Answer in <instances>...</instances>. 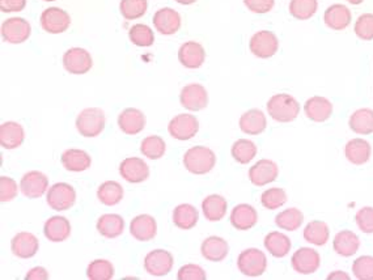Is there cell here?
Returning <instances> with one entry per match:
<instances>
[{
  "label": "cell",
  "instance_id": "6da1fadb",
  "mask_svg": "<svg viewBox=\"0 0 373 280\" xmlns=\"http://www.w3.org/2000/svg\"><path fill=\"white\" fill-rule=\"evenodd\" d=\"M216 164V156L212 150L203 146H196L183 154V166L196 176L210 173Z\"/></svg>",
  "mask_w": 373,
  "mask_h": 280
},
{
  "label": "cell",
  "instance_id": "7a4b0ae2",
  "mask_svg": "<svg viewBox=\"0 0 373 280\" xmlns=\"http://www.w3.org/2000/svg\"><path fill=\"white\" fill-rule=\"evenodd\" d=\"M268 112L274 121L288 123L295 121L300 114V105L296 99L290 94H274L268 101Z\"/></svg>",
  "mask_w": 373,
  "mask_h": 280
},
{
  "label": "cell",
  "instance_id": "3957f363",
  "mask_svg": "<svg viewBox=\"0 0 373 280\" xmlns=\"http://www.w3.org/2000/svg\"><path fill=\"white\" fill-rule=\"evenodd\" d=\"M105 113L99 108L84 109L77 118V128L84 138H96L105 128Z\"/></svg>",
  "mask_w": 373,
  "mask_h": 280
},
{
  "label": "cell",
  "instance_id": "277c9868",
  "mask_svg": "<svg viewBox=\"0 0 373 280\" xmlns=\"http://www.w3.org/2000/svg\"><path fill=\"white\" fill-rule=\"evenodd\" d=\"M237 268L245 277H261L268 268V258L259 249L250 248L239 255Z\"/></svg>",
  "mask_w": 373,
  "mask_h": 280
},
{
  "label": "cell",
  "instance_id": "5b68a950",
  "mask_svg": "<svg viewBox=\"0 0 373 280\" xmlns=\"http://www.w3.org/2000/svg\"><path fill=\"white\" fill-rule=\"evenodd\" d=\"M46 201L54 211H67L77 202V191L71 185L59 182L49 189Z\"/></svg>",
  "mask_w": 373,
  "mask_h": 280
},
{
  "label": "cell",
  "instance_id": "8992f818",
  "mask_svg": "<svg viewBox=\"0 0 373 280\" xmlns=\"http://www.w3.org/2000/svg\"><path fill=\"white\" fill-rule=\"evenodd\" d=\"M249 48L258 58L268 59L276 54L279 49V39L272 32L261 30L250 39Z\"/></svg>",
  "mask_w": 373,
  "mask_h": 280
},
{
  "label": "cell",
  "instance_id": "52a82bcc",
  "mask_svg": "<svg viewBox=\"0 0 373 280\" xmlns=\"http://www.w3.org/2000/svg\"><path fill=\"white\" fill-rule=\"evenodd\" d=\"M292 268L301 275L314 274L321 266V257L312 248H300L291 258Z\"/></svg>",
  "mask_w": 373,
  "mask_h": 280
},
{
  "label": "cell",
  "instance_id": "ba28073f",
  "mask_svg": "<svg viewBox=\"0 0 373 280\" xmlns=\"http://www.w3.org/2000/svg\"><path fill=\"white\" fill-rule=\"evenodd\" d=\"M168 131L172 138L177 140H189L199 131V122L192 114L176 115L168 125Z\"/></svg>",
  "mask_w": 373,
  "mask_h": 280
},
{
  "label": "cell",
  "instance_id": "9c48e42d",
  "mask_svg": "<svg viewBox=\"0 0 373 280\" xmlns=\"http://www.w3.org/2000/svg\"><path fill=\"white\" fill-rule=\"evenodd\" d=\"M173 255L170 254L167 250L157 249L152 250L144 258V268L150 275L154 277H165L168 275L172 268H173Z\"/></svg>",
  "mask_w": 373,
  "mask_h": 280
},
{
  "label": "cell",
  "instance_id": "30bf717a",
  "mask_svg": "<svg viewBox=\"0 0 373 280\" xmlns=\"http://www.w3.org/2000/svg\"><path fill=\"white\" fill-rule=\"evenodd\" d=\"M63 66L65 71L72 75H84L93 66L90 52L85 49L72 48L63 55Z\"/></svg>",
  "mask_w": 373,
  "mask_h": 280
},
{
  "label": "cell",
  "instance_id": "8fae6325",
  "mask_svg": "<svg viewBox=\"0 0 373 280\" xmlns=\"http://www.w3.org/2000/svg\"><path fill=\"white\" fill-rule=\"evenodd\" d=\"M71 24L70 14L57 7H52L45 10L41 14V26L45 32L52 34L63 33Z\"/></svg>",
  "mask_w": 373,
  "mask_h": 280
},
{
  "label": "cell",
  "instance_id": "7c38bea8",
  "mask_svg": "<svg viewBox=\"0 0 373 280\" xmlns=\"http://www.w3.org/2000/svg\"><path fill=\"white\" fill-rule=\"evenodd\" d=\"M30 24L21 17H11L1 24V36L10 43H23L30 37Z\"/></svg>",
  "mask_w": 373,
  "mask_h": 280
},
{
  "label": "cell",
  "instance_id": "4fadbf2b",
  "mask_svg": "<svg viewBox=\"0 0 373 280\" xmlns=\"http://www.w3.org/2000/svg\"><path fill=\"white\" fill-rule=\"evenodd\" d=\"M49 188V179L39 170L28 172L20 181L21 192L29 199L41 198Z\"/></svg>",
  "mask_w": 373,
  "mask_h": 280
},
{
  "label": "cell",
  "instance_id": "5bb4252c",
  "mask_svg": "<svg viewBox=\"0 0 373 280\" xmlns=\"http://www.w3.org/2000/svg\"><path fill=\"white\" fill-rule=\"evenodd\" d=\"M180 101L185 109L199 112L205 109L208 103L206 88L201 84H189L181 90Z\"/></svg>",
  "mask_w": 373,
  "mask_h": 280
},
{
  "label": "cell",
  "instance_id": "9a60e30c",
  "mask_svg": "<svg viewBox=\"0 0 373 280\" xmlns=\"http://www.w3.org/2000/svg\"><path fill=\"white\" fill-rule=\"evenodd\" d=\"M119 174L130 183H141L150 177V168L139 157H128L119 166Z\"/></svg>",
  "mask_w": 373,
  "mask_h": 280
},
{
  "label": "cell",
  "instance_id": "2e32d148",
  "mask_svg": "<svg viewBox=\"0 0 373 280\" xmlns=\"http://www.w3.org/2000/svg\"><path fill=\"white\" fill-rule=\"evenodd\" d=\"M279 168L271 160H259L249 169V179L256 186H265L278 179Z\"/></svg>",
  "mask_w": 373,
  "mask_h": 280
},
{
  "label": "cell",
  "instance_id": "e0dca14e",
  "mask_svg": "<svg viewBox=\"0 0 373 280\" xmlns=\"http://www.w3.org/2000/svg\"><path fill=\"white\" fill-rule=\"evenodd\" d=\"M130 233L138 241L147 242L154 240L157 233V224L154 217L143 214L131 220Z\"/></svg>",
  "mask_w": 373,
  "mask_h": 280
},
{
  "label": "cell",
  "instance_id": "ac0fdd59",
  "mask_svg": "<svg viewBox=\"0 0 373 280\" xmlns=\"http://www.w3.org/2000/svg\"><path fill=\"white\" fill-rule=\"evenodd\" d=\"M205 59H206V51L201 43L195 41L185 42L179 50V61L186 68H190V70L199 68L202 64L205 63Z\"/></svg>",
  "mask_w": 373,
  "mask_h": 280
},
{
  "label": "cell",
  "instance_id": "d6986e66",
  "mask_svg": "<svg viewBox=\"0 0 373 280\" xmlns=\"http://www.w3.org/2000/svg\"><path fill=\"white\" fill-rule=\"evenodd\" d=\"M39 249V239L29 232L17 233L11 241V250L19 258H32L37 254Z\"/></svg>",
  "mask_w": 373,
  "mask_h": 280
},
{
  "label": "cell",
  "instance_id": "ffe728a7",
  "mask_svg": "<svg viewBox=\"0 0 373 280\" xmlns=\"http://www.w3.org/2000/svg\"><path fill=\"white\" fill-rule=\"evenodd\" d=\"M154 26L161 34L172 36L180 30V13L172 8H161L154 13Z\"/></svg>",
  "mask_w": 373,
  "mask_h": 280
},
{
  "label": "cell",
  "instance_id": "44dd1931",
  "mask_svg": "<svg viewBox=\"0 0 373 280\" xmlns=\"http://www.w3.org/2000/svg\"><path fill=\"white\" fill-rule=\"evenodd\" d=\"M231 224L237 230H252L258 221L257 210L250 204H237L232 210Z\"/></svg>",
  "mask_w": 373,
  "mask_h": 280
},
{
  "label": "cell",
  "instance_id": "7402d4cb",
  "mask_svg": "<svg viewBox=\"0 0 373 280\" xmlns=\"http://www.w3.org/2000/svg\"><path fill=\"white\" fill-rule=\"evenodd\" d=\"M118 126L126 135H137L145 126V117L139 109H125L118 117Z\"/></svg>",
  "mask_w": 373,
  "mask_h": 280
},
{
  "label": "cell",
  "instance_id": "603a6c76",
  "mask_svg": "<svg viewBox=\"0 0 373 280\" xmlns=\"http://www.w3.org/2000/svg\"><path fill=\"white\" fill-rule=\"evenodd\" d=\"M26 138L24 128L17 122H4L0 126V144L6 150L19 148Z\"/></svg>",
  "mask_w": 373,
  "mask_h": 280
},
{
  "label": "cell",
  "instance_id": "cb8c5ba5",
  "mask_svg": "<svg viewBox=\"0 0 373 280\" xmlns=\"http://www.w3.org/2000/svg\"><path fill=\"white\" fill-rule=\"evenodd\" d=\"M304 112L314 122H325L333 114V103L325 97L314 96L304 105Z\"/></svg>",
  "mask_w": 373,
  "mask_h": 280
},
{
  "label": "cell",
  "instance_id": "d4e9b609",
  "mask_svg": "<svg viewBox=\"0 0 373 280\" xmlns=\"http://www.w3.org/2000/svg\"><path fill=\"white\" fill-rule=\"evenodd\" d=\"M346 159L354 166H363L368 163L372 154V147L367 140L356 138L350 140L345 147Z\"/></svg>",
  "mask_w": 373,
  "mask_h": 280
},
{
  "label": "cell",
  "instance_id": "484cf974",
  "mask_svg": "<svg viewBox=\"0 0 373 280\" xmlns=\"http://www.w3.org/2000/svg\"><path fill=\"white\" fill-rule=\"evenodd\" d=\"M325 24L333 30H345L352 20L351 11L343 4H333L323 14Z\"/></svg>",
  "mask_w": 373,
  "mask_h": 280
},
{
  "label": "cell",
  "instance_id": "4316f807",
  "mask_svg": "<svg viewBox=\"0 0 373 280\" xmlns=\"http://www.w3.org/2000/svg\"><path fill=\"white\" fill-rule=\"evenodd\" d=\"M230 252L228 242L218 236H211L202 242L201 253L210 262H221L227 258Z\"/></svg>",
  "mask_w": 373,
  "mask_h": 280
},
{
  "label": "cell",
  "instance_id": "83f0119b",
  "mask_svg": "<svg viewBox=\"0 0 373 280\" xmlns=\"http://www.w3.org/2000/svg\"><path fill=\"white\" fill-rule=\"evenodd\" d=\"M43 234L49 241H65L71 234V224L65 217H50L43 226Z\"/></svg>",
  "mask_w": 373,
  "mask_h": 280
},
{
  "label": "cell",
  "instance_id": "f1b7e54d",
  "mask_svg": "<svg viewBox=\"0 0 373 280\" xmlns=\"http://www.w3.org/2000/svg\"><path fill=\"white\" fill-rule=\"evenodd\" d=\"M266 115L259 109L248 110L240 118V128L248 135H259L266 130Z\"/></svg>",
  "mask_w": 373,
  "mask_h": 280
},
{
  "label": "cell",
  "instance_id": "f546056e",
  "mask_svg": "<svg viewBox=\"0 0 373 280\" xmlns=\"http://www.w3.org/2000/svg\"><path fill=\"white\" fill-rule=\"evenodd\" d=\"M333 248L336 254L351 257L359 250L361 240L352 230H342L335 234Z\"/></svg>",
  "mask_w": 373,
  "mask_h": 280
},
{
  "label": "cell",
  "instance_id": "4dcf8cb0",
  "mask_svg": "<svg viewBox=\"0 0 373 280\" xmlns=\"http://www.w3.org/2000/svg\"><path fill=\"white\" fill-rule=\"evenodd\" d=\"M62 166H65V170L68 172H84L87 169H90L92 164V159L90 154L83 151V150H67L62 153L61 157Z\"/></svg>",
  "mask_w": 373,
  "mask_h": 280
},
{
  "label": "cell",
  "instance_id": "1f68e13d",
  "mask_svg": "<svg viewBox=\"0 0 373 280\" xmlns=\"http://www.w3.org/2000/svg\"><path fill=\"white\" fill-rule=\"evenodd\" d=\"M198 220H199V212L193 204H180L173 211V223L180 230H192L196 226Z\"/></svg>",
  "mask_w": 373,
  "mask_h": 280
},
{
  "label": "cell",
  "instance_id": "d6a6232c",
  "mask_svg": "<svg viewBox=\"0 0 373 280\" xmlns=\"http://www.w3.org/2000/svg\"><path fill=\"white\" fill-rule=\"evenodd\" d=\"M125 230V220L117 214H105L97 221L99 233L106 239H117Z\"/></svg>",
  "mask_w": 373,
  "mask_h": 280
},
{
  "label": "cell",
  "instance_id": "836d02e7",
  "mask_svg": "<svg viewBox=\"0 0 373 280\" xmlns=\"http://www.w3.org/2000/svg\"><path fill=\"white\" fill-rule=\"evenodd\" d=\"M227 201L218 194H211L202 202V211L208 221H219L227 214Z\"/></svg>",
  "mask_w": 373,
  "mask_h": 280
},
{
  "label": "cell",
  "instance_id": "e575fe53",
  "mask_svg": "<svg viewBox=\"0 0 373 280\" xmlns=\"http://www.w3.org/2000/svg\"><path fill=\"white\" fill-rule=\"evenodd\" d=\"M265 248L269 250V253L276 258H283L291 250V240L288 236L281 232H271L265 237Z\"/></svg>",
  "mask_w": 373,
  "mask_h": 280
},
{
  "label": "cell",
  "instance_id": "d590c367",
  "mask_svg": "<svg viewBox=\"0 0 373 280\" xmlns=\"http://www.w3.org/2000/svg\"><path fill=\"white\" fill-rule=\"evenodd\" d=\"M350 128L359 135L373 134L372 109H359L354 112L348 121Z\"/></svg>",
  "mask_w": 373,
  "mask_h": 280
},
{
  "label": "cell",
  "instance_id": "8d00e7d4",
  "mask_svg": "<svg viewBox=\"0 0 373 280\" xmlns=\"http://www.w3.org/2000/svg\"><path fill=\"white\" fill-rule=\"evenodd\" d=\"M303 236H304V240L309 243L322 246L329 241L330 230L325 221L314 220V221H310L307 224Z\"/></svg>",
  "mask_w": 373,
  "mask_h": 280
},
{
  "label": "cell",
  "instance_id": "74e56055",
  "mask_svg": "<svg viewBox=\"0 0 373 280\" xmlns=\"http://www.w3.org/2000/svg\"><path fill=\"white\" fill-rule=\"evenodd\" d=\"M97 198L105 206H116L123 199V188L116 181H106L99 188Z\"/></svg>",
  "mask_w": 373,
  "mask_h": 280
},
{
  "label": "cell",
  "instance_id": "f35d334b",
  "mask_svg": "<svg viewBox=\"0 0 373 280\" xmlns=\"http://www.w3.org/2000/svg\"><path fill=\"white\" fill-rule=\"evenodd\" d=\"M232 157L240 163L248 164L257 156V146L248 139H239L232 146Z\"/></svg>",
  "mask_w": 373,
  "mask_h": 280
},
{
  "label": "cell",
  "instance_id": "ab89813d",
  "mask_svg": "<svg viewBox=\"0 0 373 280\" xmlns=\"http://www.w3.org/2000/svg\"><path fill=\"white\" fill-rule=\"evenodd\" d=\"M303 221H304V215L297 208L284 210L283 212H281L275 217V224L281 230H290V232L299 230L301 227Z\"/></svg>",
  "mask_w": 373,
  "mask_h": 280
},
{
  "label": "cell",
  "instance_id": "60d3db41",
  "mask_svg": "<svg viewBox=\"0 0 373 280\" xmlns=\"http://www.w3.org/2000/svg\"><path fill=\"white\" fill-rule=\"evenodd\" d=\"M319 8L317 0H291L290 13L297 20H309Z\"/></svg>",
  "mask_w": 373,
  "mask_h": 280
},
{
  "label": "cell",
  "instance_id": "b9f144b4",
  "mask_svg": "<svg viewBox=\"0 0 373 280\" xmlns=\"http://www.w3.org/2000/svg\"><path fill=\"white\" fill-rule=\"evenodd\" d=\"M141 152L151 160H159L165 153V141L156 135L147 137L141 144Z\"/></svg>",
  "mask_w": 373,
  "mask_h": 280
},
{
  "label": "cell",
  "instance_id": "7bdbcfd3",
  "mask_svg": "<svg viewBox=\"0 0 373 280\" xmlns=\"http://www.w3.org/2000/svg\"><path fill=\"white\" fill-rule=\"evenodd\" d=\"M87 277L90 280H110L114 277V268L106 259H96L87 268Z\"/></svg>",
  "mask_w": 373,
  "mask_h": 280
},
{
  "label": "cell",
  "instance_id": "ee69618b",
  "mask_svg": "<svg viewBox=\"0 0 373 280\" xmlns=\"http://www.w3.org/2000/svg\"><path fill=\"white\" fill-rule=\"evenodd\" d=\"M148 1L147 0H121L119 11L126 20L141 19L147 12Z\"/></svg>",
  "mask_w": 373,
  "mask_h": 280
},
{
  "label": "cell",
  "instance_id": "f6af8a7d",
  "mask_svg": "<svg viewBox=\"0 0 373 280\" xmlns=\"http://www.w3.org/2000/svg\"><path fill=\"white\" fill-rule=\"evenodd\" d=\"M130 41L141 48L152 46L154 42V30L148 26L137 24L130 29Z\"/></svg>",
  "mask_w": 373,
  "mask_h": 280
},
{
  "label": "cell",
  "instance_id": "bcb514c9",
  "mask_svg": "<svg viewBox=\"0 0 373 280\" xmlns=\"http://www.w3.org/2000/svg\"><path fill=\"white\" fill-rule=\"evenodd\" d=\"M261 202L268 210H278L287 202V192L281 188H272L262 192Z\"/></svg>",
  "mask_w": 373,
  "mask_h": 280
},
{
  "label": "cell",
  "instance_id": "7dc6e473",
  "mask_svg": "<svg viewBox=\"0 0 373 280\" xmlns=\"http://www.w3.org/2000/svg\"><path fill=\"white\" fill-rule=\"evenodd\" d=\"M352 272L359 280H373V257L361 255L352 263Z\"/></svg>",
  "mask_w": 373,
  "mask_h": 280
},
{
  "label": "cell",
  "instance_id": "c3c4849f",
  "mask_svg": "<svg viewBox=\"0 0 373 280\" xmlns=\"http://www.w3.org/2000/svg\"><path fill=\"white\" fill-rule=\"evenodd\" d=\"M356 36L363 41L373 39V13H364L359 16L354 28Z\"/></svg>",
  "mask_w": 373,
  "mask_h": 280
},
{
  "label": "cell",
  "instance_id": "681fc988",
  "mask_svg": "<svg viewBox=\"0 0 373 280\" xmlns=\"http://www.w3.org/2000/svg\"><path fill=\"white\" fill-rule=\"evenodd\" d=\"M359 230L364 233H373V207H363L355 217Z\"/></svg>",
  "mask_w": 373,
  "mask_h": 280
},
{
  "label": "cell",
  "instance_id": "f907efd6",
  "mask_svg": "<svg viewBox=\"0 0 373 280\" xmlns=\"http://www.w3.org/2000/svg\"><path fill=\"white\" fill-rule=\"evenodd\" d=\"M17 183L10 177H0V201L11 202L17 195Z\"/></svg>",
  "mask_w": 373,
  "mask_h": 280
},
{
  "label": "cell",
  "instance_id": "816d5d0a",
  "mask_svg": "<svg viewBox=\"0 0 373 280\" xmlns=\"http://www.w3.org/2000/svg\"><path fill=\"white\" fill-rule=\"evenodd\" d=\"M179 280H206V271L198 265H185L177 272Z\"/></svg>",
  "mask_w": 373,
  "mask_h": 280
},
{
  "label": "cell",
  "instance_id": "f5cc1de1",
  "mask_svg": "<svg viewBox=\"0 0 373 280\" xmlns=\"http://www.w3.org/2000/svg\"><path fill=\"white\" fill-rule=\"evenodd\" d=\"M244 4L252 12L268 13L274 8L275 0H244Z\"/></svg>",
  "mask_w": 373,
  "mask_h": 280
},
{
  "label": "cell",
  "instance_id": "db71d44e",
  "mask_svg": "<svg viewBox=\"0 0 373 280\" xmlns=\"http://www.w3.org/2000/svg\"><path fill=\"white\" fill-rule=\"evenodd\" d=\"M26 6V0H0L1 12H20Z\"/></svg>",
  "mask_w": 373,
  "mask_h": 280
},
{
  "label": "cell",
  "instance_id": "11a10c76",
  "mask_svg": "<svg viewBox=\"0 0 373 280\" xmlns=\"http://www.w3.org/2000/svg\"><path fill=\"white\" fill-rule=\"evenodd\" d=\"M26 280H46L49 279V272L45 268H33L26 274Z\"/></svg>",
  "mask_w": 373,
  "mask_h": 280
},
{
  "label": "cell",
  "instance_id": "9f6ffc18",
  "mask_svg": "<svg viewBox=\"0 0 373 280\" xmlns=\"http://www.w3.org/2000/svg\"><path fill=\"white\" fill-rule=\"evenodd\" d=\"M327 279H350V277H348L347 274L346 272H343V271H334L333 274H330L329 277H327Z\"/></svg>",
  "mask_w": 373,
  "mask_h": 280
},
{
  "label": "cell",
  "instance_id": "6f0895ef",
  "mask_svg": "<svg viewBox=\"0 0 373 280\" xmlns=\"http://www.w3.org/2000/svg\"><path fill=\"white\" fill-rule=\"evenodd\" d=\"M177 3H180V4H183V6H189V4H193V3H195L196 0H176Z\"/></svg>",
  "mask_w": 373,
  "mask_h": 280
},
{
  "label": "cell",
  "instance_id": "680465c9",
  "mask_svg": "<svg viewBox=\"0 0 373 280\" xmlns=\"http://www.w3.org/2000/svg\"><path fill=\"white\" fill-rule=\"evenodd\" d=\"M348 3H351V4H361V3H363V0H347Z\"/></svg>",
  "mask_w": 373,
  "mask_h": 280
},
{
  "label": "cell",
  "instance_id": "91938a15",
  "mask_svg": "<svg viewBox=\"0 0 373 280\" xmlns=\"http://www.w3.org/2000/svg\"><path fill=\"white\" fill-rule=\"evenodd\" d=\"M43 1H55V0H43Z\"/></svg>",
  "mask_w": 373,
  "mask_h": 280
}]
</instances>
